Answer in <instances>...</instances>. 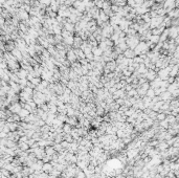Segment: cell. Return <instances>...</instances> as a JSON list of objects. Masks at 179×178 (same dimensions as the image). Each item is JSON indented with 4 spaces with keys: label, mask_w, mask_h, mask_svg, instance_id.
Returning a JSON list of instances; mask_svg holds the SVG:
<instances>
[{
    "label": "cell",
    "mask_w": 179,
    "mask_h": 178,
    "mask_svg": "<svg viewBox=\"0 0 179 178\" xmlns=\"http://www.w3.org/2000/svg\"><path fill=\"white\" fill-rule=\"evenodd\" d=\"M10 109V111H12V112H19V111L21 110V108H20V106L18 104H15V105H13L12 107L9 108Z\"/></svg>",
    "instance_id": "cell-1"
},
{
    "label": "cell",
    "mask_w": 179,
    "mask_h": 178,
    "mask_svg": "<svg viewBox=\"0 0 179 178\" xmlns=\"http://www.w3.org/2000/svg\"><path fill=\"white\" fill-rule=\"evenodd\" d=\"M19 147H20V150L21 151H25V150H27L29 148V146L27 145V142H19Z\"/></svg>",
    "instance_id": "cell-2"
},
{
    "label": "cell",
    "mask_w": 179,
    "mask_h": 178,
    "mask_svg": "<svg viewBox=\"0 0 179 178\" xmlns=\"http://www.w3.org/2000/svg\"><path fill=\"white\" fill-rule=\"evenodd\" d=\"M63 130H64L66 133H70V132H71V127H70V125H65L64 127H63Z\"/></svg>",
    "instance_id": "cell-3"
},
{
    "label": "cell",
    "mask_w": 179,
    "mask_h": 178,
    "mask_svg": "<svg viewBox=\"0 0 179 178\" xmlns=\"http://www.w3.org/2000/svg\"><path fill=\"white\" fill-rule=\"evenodd\" d=\"M5 136H6L5 132H0V137H5Z\"/></svg>",
    "instance_id": "cell-4"
}]
</instances>
